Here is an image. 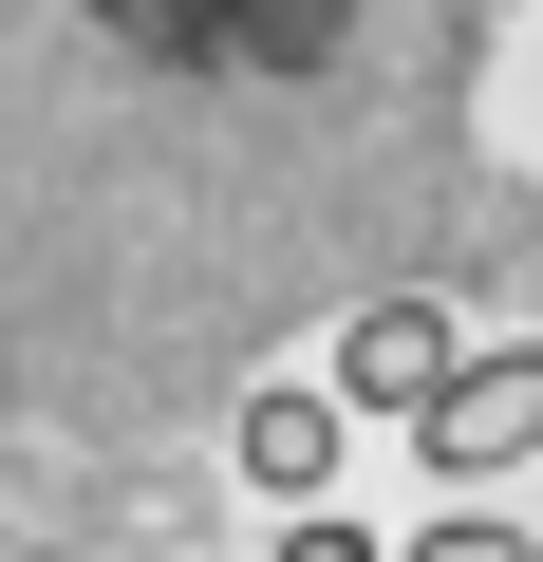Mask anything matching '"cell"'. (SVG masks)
<instances>
[{"label":"cell","instance_id":"1","mask_svg":"<svg viewBox=\"0 0 543 562\" xmlns=\"http://www.w3.org/2000/svg\"><path fill=\"white\" fill-rule=\"evenodd\" d=\"M76 20L132 57V76H188V94H262V76H319L357 38V0H76Z\"/></svg>","mask_w":543,"mask_h":562},{"label":"cell","instance_id":"2","mask_svg":"<svg viewBox=\"0 0 543 562\" xmlns=\"http://www.w3.org/2000/svg\"><path fill=\"white\" fill-rule=\"evenodd\" d=\"M412 431H431V469H524L543 450V357H450L412 394Z\"/></svg>","mask_w":543,"mask_h":562},{"label":"cell","instance_id":"3","mask_svg":"<svg viewBox=\"0 0 543 562\" xmlns=\"http://www.w3.org/2000/svg\"><path fill=\"white\" fill-rule=\"evenodd\" d=\"M225 469H244L262 506H319V487H338V394H244Z\"/></svg>","mask_w":543,"mask_h":562},{"label":"cell","instance_id":"4","mask_svg":"<svg viewBox=\"0 0 543 562\" xmlns=\"http://www.w3.org/2000/svg\"><path fill=\"white\" fill-rule=\"evenodd\" d=\"M450 375V319L431 301H357V338H338V394H375V413H412Z\"/></svg>","mask_w":543,"mask_h":562}]
</instances>
